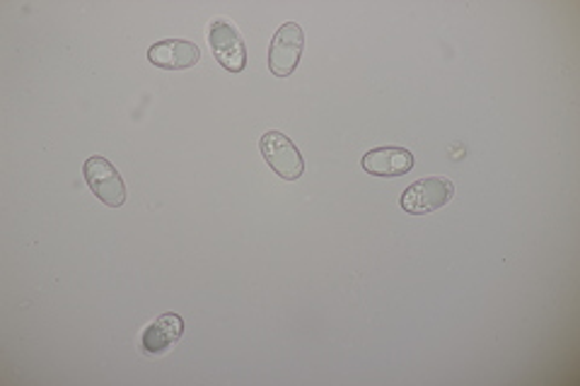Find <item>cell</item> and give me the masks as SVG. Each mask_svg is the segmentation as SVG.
I'll list each match as a JSON object with an SVG mask.
<instances>
[{
	"label": "cell",
	"instance_id": "cell-1",
	"mask_svg": "<svg viewBox=\"0 0 580 386\" xmlns=\"http://www.w3.org/2000/svg\"><path fill=\"white\" fill-rule=\"evenodd\" d=\"M453 196H455V184L450 179L426 177L408 186L400 198V206L408 212V216H428V212H435L450 204Z\"/></svg>",
	"mask_w": 580,
	"mask_h": 386
},
{
	"label": "cell",
	"instance_id": "cell-2",
	"mask_svg": "<svg viewBox=\"0 0 580 386\" xmlns=\"http://www.w3.org/2000/svg\"><path fill=\"white\" fill-rule=\"evenodd\" d=\"M83 175L90 191L95 194L104 206L122 208L126 204V184L107 157L102 155L87 157L83 165Z\"/></svg>",
	"mask_w": 580,
	"mask_h": 386
},
{
	"label": "cell",
	"instance_id": "cell-3",
	"mask_svg": "<svg viewBox=\"0 0 580 386\" xmlns=\"http://www.w3.org/2000/svg\"><path fill=\"white\" fill-rule=\"evenodd\" d=\"M261 155L267 159V165L286 181H296L305 175V159H302L296 143L281 131H267L261 136Z\"/></svg>",
	"mask_w": 580,
	"mask_h": 386
},
{
	"label": "cell",
	"instance_id": "cell-4",
	"mask_svg": "<svg viewBox=\"0 0 580 386\" xmlns=\"http://www.w3.org/2000/svg\"><path fill=\"white\" fill-rule=\"evenodd\" d=\"M305 51V32L298 22H286L279 27V32L273 34L269 46V69L276 77H290L298 69Z\"/></svg>",
	"mask_w": 580,
	"mask_h": 386
},
{
	"label": "cell",
	"instance_id": "cell-5",
	"mask_svg": "<svg viewBox=\"0 0 580 386\" xmlns=\"http://www.w3.org/2000/svg\"><path fill=\"white\" fill-rule=\"evenodd\" d=\"M208 44L216 61L230 73H242L247 69V49L237 27L228 20H214L208 27Z\"/></svg>",
	"mask_w": 580,
	"mask_h": 386
},
{
	"label": "cell",
	"instance_id": "cell-6",
	"mask_svg": "<svg viewBox=\"0 0 580 386\" xmlns=\"http://www.w3.org/2000/svg\"><path fill=\"white\" fill-rule=\"evenodd\" d=\"M148 61L163 71H187L201 61V49L187 39H163L148 49Z\"/></svg>",
	"mask_w": 580,
	"mask_h": 386
},
{
	"label": "cell",
	"instance_id": "cell-7",
	"mask_svg": "<svg viewBox=\"0 0 580 386\" xmlns=\"http://www.w3.org/2000/svg\"><path fill=\"white\" fill-rule=\"evenodd\" d=\"M182 336H184V319L175 312H167L143 328L141 351L143 355H151V357L165 355L175 343H179Z\"/></svg>",
	"mask_w": 580,
	"mask_h": 386
},
{
	"label": "cell",
	"instance_id": "cell-8",
	"mask_svg": "<svg viewBox=\"0 0 580 386\" xmlns=\"http://www.w3.org/2000/svg\"><path fill=\"white\" fill-rule=\"evenodd\" d=\"M363 169L373 177H402L414 167V153L406 148H375L367 150L361 159Z\"/></svg>",
	"mask_w": 580,
	"mask_h": 386
}]
</instances>
